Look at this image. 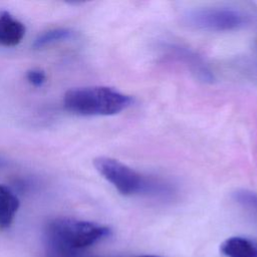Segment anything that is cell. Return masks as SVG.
Wrapping results in <instances>:
<instances>
[{
  "label": "cell",
  "mask_w": 257,
  "mask_h": 257,
  "mask_svg": "<svg viewBox=\"0 0 257 257\" xmlns=\"http://www.w3.org/2000/svg\"><path fill=\"white\" fill-rule=\"evenodd\" d=\"M225 257H257V242L243 236L227 238L220 246Z\"/></svg>",
  "instance_id": "6"
},
{
  "label": "cell",
  "mask_w": 257,
  "mask_h": 257,
  "mask_svg": "<svg viewBox=\"0 0 257 257\" xmlns=\"http://www.w3.org/2000/svg\"><path fill=\"white\" fill-rule=\"evenodd\" d=\"M24 24L7 11L0 12V46L18 45L25 35Z\"/></svg>",
  "instance_id": "5"
},
{
  "label": "cell",
  "mask_w": 257,
  "mask_h": 257,
  "mask_svg": "<svg viewBox=\"0 0 257 257\" xmlns=\"http://www.w3.org/2000/svg\"><path fill=\"white\" fill-rule=\"evenodd\" d=\"M133 104V98L109 86L93 85L68 89L63 96L64 108L82 116L117 114Z\"/></svg>",
  "instance_id": "3"
},
{
  "label": "cell",
  "mask_w": 257,
  "mask_h": 257,
  "mask_svg": "<svg viewBox=\"0 0 257 257\" xmlns=\"http://www.w3.org/2000/svg\"><path fill=\"white\" fill-rule=\"evenodd\" d=\"M93 166L98 174L123 196L166 199L174 195L176 191L175 186L169 181L140 173L120 161L109 157L95 158Z\"/></svg>",
  "instance_id": "2"
},
{
  "label": "cell",
  "mask_w": 257,
  "mask_h": 257,
  "mask_svg": "<svg viewBox=\"0 0 257 257\" xmlns=\"http://www.w3.org/2000/svg\"><path fill=\"white\" fill-rule=\"evenodd\" d=\"M19 209V200L14 192L5 185H0V230L11 226Z\"/></svg>",
  "instance_id": "8"
},
{
  "label": "cell",
  "mask_w": 257,
  "mask_h": 257,
  "mask_svg": "<svg viewBox=\"0 0 257 257\" xmlns=\"http://www.w3.org/2000/svg\"><path fill=\"white\" fill-rule=\"evenodd\" d=\"M73 31L68 28H53L39 34L33 43L35 49H41L55 42L63 41L72 37Z\"/></svg>",
  "instance_id": "9"
},
{
  "label": "cell",
  "mask_w": 257,
  "mask_h": 257,
  "mask_svg": "<svg viewBox=\"0 0 257 257\" xmlns=\"http://www.w3.org/2000/svg\"><path fill=\"white\" fill-rule=\"evenodd\" d=\"M135 257H160L157 255H139V256H135Z\"/></svg>",
  "instance_id": "12"
},
{
  "label": "cell",
  "mask_w": 257,
  "mask_h": 257,
  "mask_svg": "<svg viewBox=\"0 0 257 257\" xmlns=\"http://www.w3.org/2000/svg\"><path fill=\"white\" fill-rule=\"evenodd\" d=\"M26 79L31 85L35 87H39V86H42L46 81V75L43 70L39 68H33V69H29L26 72Z\"/></svg>",
  "instance_id": "11"
},
{
  "label": "cell",
  "mask_w": 257,
  "mask_h": 257,
  "mask_svg": "<svg viewBox=\"0 0 257 257\" xmlns=\"http://www.w3.org/2000/svg\"><path fill=\"white\" fill-rule=\"evenodd\" d=\"M189 25L206 31H232L246 26L250 17L232 7H204L190 11L186 16Z\"/></svg>",
  "instance_id": "4"
},
{
  "label": "cell",
  "mask_w": 257,
  "mask_h": 257,
  "mask_svg": "<svg viewBox=\"0 0 257 257\" xmlns=\"http://www.w3.org/2000/svg\"><path fill=\"white\" fill-rule=\"evenodd\" d=\"M233 199L240 207L257 218V192L239 189L233 193Z\"/></svg>",
  "instance_id": "10"
},
{
  "label": "cell",
  "mask_w": 257,
  "mask_h": 257,
  "mask_svg": "<svg viewBox=\"0 0 257 257\" xmlns=\"http://www.w3.org/2000/svg\"><path fill=\"white\" fill-rule=\"evenodd\" d=\"M107 226L69 217L49 220L43 230L44 257H86L84 250L107 238Z\"/></svg>",
  "instance_id": "1"
},
{
  "label": "cell",
  "mask_w": 257,
  "mask_h": 257,
  "mask_svg": "<svg viewBox=\"0 0 257 257\" xmlns=\"http://www.w3.org/2000/svg\"><path fill=\"white\" fill-rule=\"evenodd\" d=\"M170 49L172 50L173 55L180 61H183L197 75V77L204 81H212L214 79L211 70L196 53L182 46H171Z\"/></svg>",
  "instance_id": "7"
}]
</instances>
